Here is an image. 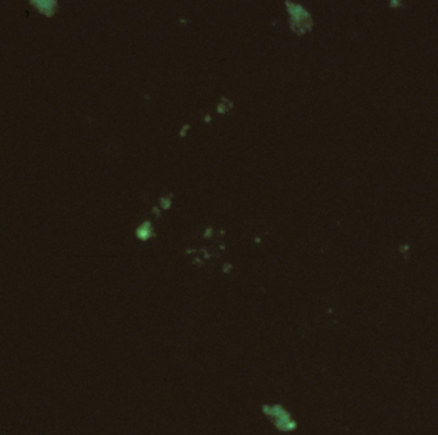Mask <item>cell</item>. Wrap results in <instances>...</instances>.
I'll return each mask as SVG.
<instances>
[]
</instances>
